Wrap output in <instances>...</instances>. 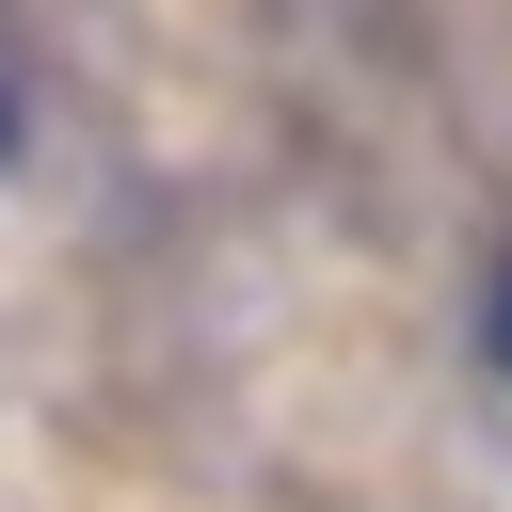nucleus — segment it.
Segmentation results:
<instances>
[{"label":"nucleus","mask_w":512,"mask_h":512,"mask_svg":"<svg viewBox=\"0 0 512 512\" xmlns=\"http://www.w3.org/2000/svg\"><path fill=\"white\" fill-rule=\"evenodd\" d=\"M0 160H16V64H0Z\"/></svg>","instance_id":"2"},{"label":"nucleus","mask_w":512,"mask_h":512,"mask_svg":"<svg viewBox=\"0 0 512 512\" xmlns=\"http://www.w3.org/2000/svg\"><path fill=\"white\" fill-rule=\"evenodd\" d=\"M480 352L512 368V256H496V288H480Z\"/></svg>","instance_id":"1"}]
</instances>
